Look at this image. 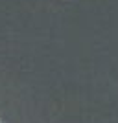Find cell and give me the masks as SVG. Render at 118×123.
<instances>
[]
</instances>
